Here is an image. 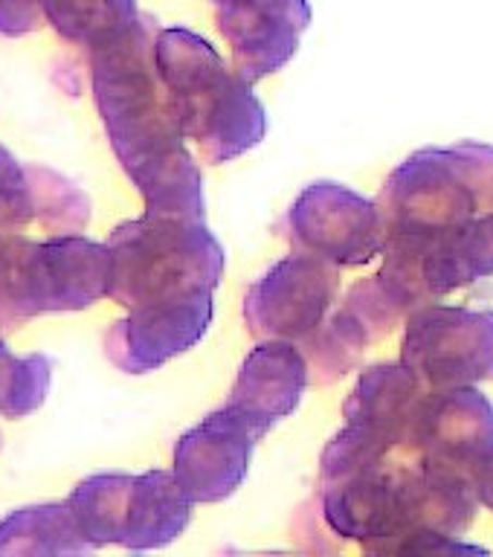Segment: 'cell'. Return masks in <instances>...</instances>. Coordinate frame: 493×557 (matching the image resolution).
Masks as SVG:
<instances>
[{
  "label": "cell",
  "instance_id": "cell-9",
  "mask_svg": "<svg viewBox=\"0 0 493 557\" xmlns=\"http://www.w3.org/2000/svg\"><path fill=\"white\" fill-rule=\"evenodd\" d=\"M218 29L233 50V70L247 82L270 76L294 59L311 24L308 0H212Z\"/></svg>",
  "mask_w": 493,
  "mask_h": 557
},
{
  "label": "cell",
  "instance_id": "cell-18",
  "mask_svg": "<svg viewBox=\"0 0 493 557\" xmlns=\"http://www.w3.org/2000/svg\"><path fill=\"white\" fill-rule=\"evenodd\" d=\"M41 12L67 41L96 47L139 15L137 0H41Z\"/></svg>",
  "mask_w": 493,
  "mask_h": 557
},
{
  "label": "cell",
  "instance_id": "cell-13",
  "mask_svg": "<svg viewBox=\"0 0 493 557\" xmlns=\"http://www.w3.org/2000/svg\"><path fill=\"white\" fill-rule=\"evenodd\" d=\"M427 395L430 389L400 360L369 366L346 400V424L363 430L392 450H416Z\"/></svg>",
  "mask_w": 493,
  "mask_h": 557
},
{
  "label": "cell",
  "instance_id": "cell-6",
  "mask_svg": "<svg viewBox=\"0 0 493 557\" xmlns=\"http://www.w3.org/2000/svg\"><path fill=\"white\" fill-rule=\"evenodd\" d=\"M400 363L427 389L493 381V311L427 302L407 317Z\"/></svg>",
  "mask_w": 493,
  "mask_h": 557
},
{
  "label": "cell",
  "instance_id": "cell-22",
  "mask_svg": "<svg viewBox=\"0 0 493 557\" xmlns=\"http://www.w3.org/2000/svg\"><path fill=\"white\" fill-rule=\"evenodd\" d=\"M485 209H493V183H491V191H488V200H485Z\"/></svg>",
  "mask_w": 493,
  "mask_h": 557
},
{
  "label": "cell",
  "instance_id": "cell-1",
  "mask_svg": "<svg viewBox=\"0 0 493 557\" xmlns=\"http://www.w3.org/2000/svg\"><path fill=\"white\" fill-rule=\"evenodd\" d=\"M155 38V26L137 15L122 33L90 47L96 108L148 212L200 221V172L157 73Z\"/></svg>",
  "mask_w": 493,
  "mask_h": 557
},
{
  "label": "cell",
  "instance_id": "cell-20",
  "mask_svg": "<svg viewBox=\"0 0 493 557\" xmlns=\"http://www.w3.org/2000/svg\"><path fill=\"white\" fill-rule=\"evenodd\" d=\"M50 389V360L15 357L0 343V416L21 418L41 407Z\"/></svg>",
  "mask_w": 493,
  "mask_h": 557
},
{
  "label": "cell",
  "instance_id": "cell-17",
  "mask_svg": "<svg viewBox=\"0 0 493 557\" xmlns=\"http://www.w3.org/2000/svg\"><path fill=\"white\" fill-rule=\"evenodd\" d=\"M87 548L90 543L78 531L70 505L21 508L0 522V555H67Z\"/></svg>",
  "mask_w": 493,
  "mask_h": 557
},
{
  "label": "cell",
  "instance_id": "cell-5",
  "mask_svg": "<svg viewBox=\"0 0 493 557\" xmlns=\"http://www.w3.org/2000/svg\"><path fill=\"white\" fill-rule=\"evenodd\" d=\"M108 247L82 235L33 244L12 235L0 259V337L44 311H76L108 296Z\"/></svg>",
  "mask_w": 493,
  "mask_h": 557
},
{
  "label": "cell",
  "instance_id": "cell-7",
  "mask_svg": "<svg viewBox=\"0 0 493 557\" xmlns=\"http://www.w3.org/2000/svg\"><path fill=\"white\" fill-rule=\"evenodd\" d=\"M287 226L299 250L334 268L369 264L386 242L378 203L329 181L313 183L296 198Z\"/></svg>",
  "mask_w": 493,
  "mask_h": 557
},
{
  "label": "cell",
  "instance_id": "cell-11",
  "mask_svg": "<svg viewBox=\"0 0 493 557\" xmlns=\"http://www.w3.org/2000/svg\"><path fill=\"white\" fill-rule=\"evenodd\" d=\"M215 296H200L186 302L128 308L125 320H116L104 337V355L122 372H151L174 355L192 348L207 334Z\"/></svg>",
  "mask_w": 493,
  "mask_h": 557
},
{
  "label": "cell",
  "instance_id": "cell-3",
  "mask_svg": "<svg viewBox=\"0 0 493 557\" xmlns=\"http://www.w3.org/2000/svg\"><path fill=\"white\" fill-rule=\"evenodd\" d=\"M108 296L125 308L215 296L224 252L215 235L192 218L146 212L108 238Z\"/></svg>",
  "mask_w": 493,
  "mask_h": 557
},
{
  "label": "cell",
  "instance_id": "cell-16",
  "mask_svg": "<svg viewBox=\"0 0 493 557\" xmlns=\"http://www.w3.org/2000/svg\"><path fill=\"white\" fill-rule=\"evenodd\" d=\"M488 276H493V209H482L421 250V278L433 302Z\"/></svg>",
  "mask_w": 493,
  "mask_h": 557
},
{
  "label": "cell",
  "instance_id": "cell-10",
  "mask_svg": "<svg viewBox=\"0 0 493 557\" xmlns=\"http://www.w3.org/2000/svg\"><path fill=\"white\" fill-rule=\"evenodd\" d=\"M261 435L233 407L204 418L174 450V479L192 503H221L238 491Z\"/></svg>",
  "mask_w": 493,
  "mask_h": 557
},
{
  "label": "cell",
  "instance_id": "cell-19",
  "mask_svg": "<svg viewBox=\"0 0 493 557\" xmlns=\"http://www.w3.org/2000/svg\"><path fill=\"white\" fill-rule=\"evenodd\" d=\"M26 189L33 203V218H38L52 235H67L82 230L87 221V198L70 181L47 169H26Z\"/></svg>",
  "mask_w": 493,
  "mask_h": 557
},
{
  "label": "cell",
  "instance_id": "cell-12",
  "mask_svg": "<svg viewBox=\"0 0 493 557\" xmlns=\"http://www.w3.org/2000/svg\"><path fill=\"white\" fill-rule=\"evenodd\" d=\"M493 447V404L479 386L430 389L418 421L416 450L444 468L473 473Z\"/></svg>",
  "mask_w": 493,
  "mask_h": 557
},
{
  "label": "cell",
  "instance_id": "cell-2",
  "mask_svg": "<svg viewBox=\"0 0 493 557\" xmlns=\"http://www.w3.org/2000/svg\"><path fill=\"white\" fill-rule=\"evenodd\" d=\"M155 61L183 139L209 163H224L259 146L264 108L250 82L224 64L215 47L189 29H157Z\"/></svg>",
  "mask_w": 493,
  "mask_h": 557
},
{
  "label": "cell",
  "instance_id": "cell-15",
  "mask_svg": "<svg viewBox=\"0 0 493 557\" xmlns=\"http://www.w3.org/2000/svg\"><path fill=\"white\" fill-rule=\"evenodd\" d=\"M189 494L169 470L128 476L116 511V543L134 552L172 543L192 520Z\"/></svg>",
  "mask_w": 493,
  "mask_h": 557
},
{
  "label": "cell",
  "instance_id": "cell-21",
  "mask_svg": "<svg viewBox=\"0 0 493 557\" xmlns=\"http://www.w3.org/2000/svg\"><path fill=\"white\" fill-rule=\"evenodd\" d=\"M470 479H473V491H477L479 505L493 511V447L482 456L477 468H473Z\"/></svg>",
  "mask_w": 493,
  "mask_h": 557
},
{
  "label": "cell",
  "instance_id": "cell-8",
  "mask_svg": "<svg viewBox=\"0 0 493 557\" xmlns=\"http://www.w3.org/2000/svg\"><path fill=\"white\" fill-rule=\"evenodd\" d=\"M340 270L329 261L299 252L287 256L250 287L244 317L256 337L305 339L337 299Z\"/></svg>",
  "mask_w": 493,
  "mask_h": 557
},
{
  "label": "cell",
  "instance_id": "cell-4",
  "mask_svg": "<svg viewBox=\"0 0 493 557\" xmlns=\"http://www.w3.org/2000/svg\"><path fill=\"white\" fill-rule=\"evenodd\" d=\"M493 183V146L461 139L456 146L421 148L383 183L381 209L386 238L430 244L485 209Z\"/></svg>",
  "mask_w": 493,
  "mask_h": 557
},
{
  "label": "cell",
  "instance_id": "cell-14",
  "mask_svg": "<svg viewBox=\"0 0 493 557\" xmlns=\"http://www.w3.org/2000/svg\"><path fill=\"white\" fill-rule=\"evenodd\" d=\"M308 386V360L294 343L268 339L244 360L230 407L259 435L299 407Z\"/></svg>",
  "mask_w": 493,
  "mask_h": 557
}]
</instances>
